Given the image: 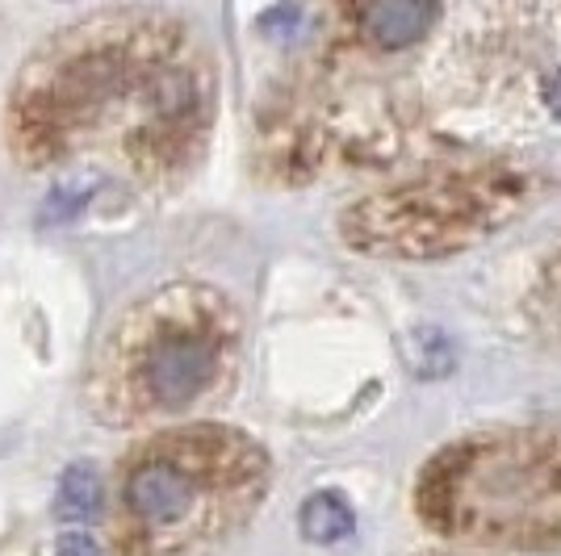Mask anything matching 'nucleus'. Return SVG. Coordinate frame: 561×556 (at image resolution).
<instances>
[{
	"instance_id": "f257e3e1",
	"label": "nucleus",
	"mask_w": 561,
	"mask_h": 556,
	"mask_svg": "<svg viewBox=\"0 0 561 556\" xmlns=\"http://www.w3.org/2000/svg\"><path fill=\"white\" fill-rule=\"evenodd\" d=\"M268 461L222 427L172 431L122 477V556H206L256 510Z\"/></svg>"
},
{
	"instance_id": "f03ea898",
	"label": "nucleus",
	"mask_w": 561,
	"mask_h": 556,
	"mask_svg": "<svg viewBox=\"0 0 561 556\" xmlns=\"http://www.w3.org/2000/svg\"><path fill=\"white\" fill-rule=\"evenodd\" d=\"M420 519L482 548H561V436L486 431L448 443L420 473Z\"/></svg>"
},
{
	"instance_id": "7ed1b4c3",
	"label": "nucleus",
	"mask_w": 561,
	"mask_h": 556,
	"mask_svg": "<svg viewBox=\"0 0 561 556\" xmlns=\"http://www.w3.org/2000/svg\"><path fill=\"white\" fill-rule=\"evenodd\" d=\"M528 201L515 167H453L377 188L340 213L344 243L381 259H445L503 231Z\"/></svg>"
},
{
	"instance_id": "20e7f679",
	"label": "nucleus",
	"mask_w": 561,
	"mask_h": 556,
	"mask_svg": "<svg viewBox=\"0 0 561 556\" xmlns=\"http://www.w3.org/2000/svg\"><path fill=\"white\" fill-rule=\"evenodd\" d=\"M440 71L469 101L537 105L561 76V0H457Z\"/></svg>"
},
{
	"instance_id": "39448f33",
	"label": "nucleus",
	"mask_w": 561,
	"mask_h": 556,
	"mask_svg": "<svg viewBox=\"0 0 561 556\" xmlns=\"http://www.w3.org/2000/svg\"><path fill=\"white\" fill-rule=\"evenodd\" d=\"M234 326L227 305L202 289H172L156 318L139 331L130 364L135 406L147 415H176L218 381L231 356Z\"/></svg>"
},
{
	"instance_id": "423d86ee",
	"label": "nucleus",
	"mask_w": 561,
	"mask_h": 556,
	"mask_svg": "<svg viewBox=\"0 0 561 556\" xmlns=\"http://www.w3.org/2000/svg\"><path fill=\"white\" fill-rule=\"evenodd\" d=\"M436 22H440V0H356L352 4L356 38L381 55L423 43Z\"/></svg>"
},
{
	"instance_id": "0eeeda50",
	"label": "nucleus",
	"mask_w": 561,
	"mask_h": 556,
	"mask_svg": "<svg viewBox=\"0 0 561 556\" xmlns=\"http://www.w3.org/2000/svg\"><path fill=\"white\" fill-rule=\"evenodd\" d=\"M101 510V473L89 461H76L64 468L55 489V519L59 523H89Z\"/></svg>"
},
{
	"instance_id": "6e6552de",
	"label": "nucleus",
	"mask_w": 561,
	"mask_h": 556,
	"mask_svg": "<svg viewBox=\"0 0 561 556\" xmlns=\"http://www.w3.org/2000/svg\"><path fill=\"white\" fill-rule=\"evenodd\" d=\"M352 532V507L340 494H314L302 502V535L310 544H335Z\"/></svg>"
},
{
	"instance_id": "1a4fd4ad",
	"label": "nucleus",
	"mask_w": 561,
	"mask_h": 556,
	"mask_svg": "<svg viewBox=\"0 0 561 556\" xmlns=\"http://www.w3.org/2000/svg\"><path fill=\"white\" fill-rule=\"evenodd\" d=\"M407 369L415 372V377H423V381L445 377L453 369V344H448L436 326H423V331H415L407 339Z\"/></svg>"
},
{
	"instance_id": "9d476101",
	"label": "nucleus",
	"mask_w": 561,
	"mask_h": 556,
	"mask_svg": "<svg viewBox=\"0 0 561 556\" xmlns=\"http://www.w3.org/2000/svg\"><path fill=\"white\" fill-rule=\"evenodd\" d=\"M89 197H93V185L89 181H71V185H59L50 188V197L43 201V227H59V222H76L80 218V209L89 206Z\"/></svg>"
},
{
	"instance_id": "9b49d317",
	"label": "nucleus",
	"mask_w": 561,
	"mask_h": 556,
	"mask_svg": "<svg viewBox=\"0 0 561 556\" xmlns=\"http://www.w3.org/2000/svg\"><path fill=\"white\" fill-rule=\"evenodd\" d=\"M533 302H537V318L545 326H561V252L540 268V280H537V293H533Z\"/></svg>"
},
{
	"instance_id": "f8f14e48",
	"label": "nucleus",
	"mask_w": 561,
	"mask_h": 556,
	"mask_svg": "<svg viewBox=\"0 0 561 556\" xmlns=\"http://www.w3.org/2000/svg\"><path fill=\"white\" fill-rule=\"evenodd\" d=\"M59 556H101V548H96L89 535L68 532L64 540H59Z\"/></svg>"
}]
</instances>
